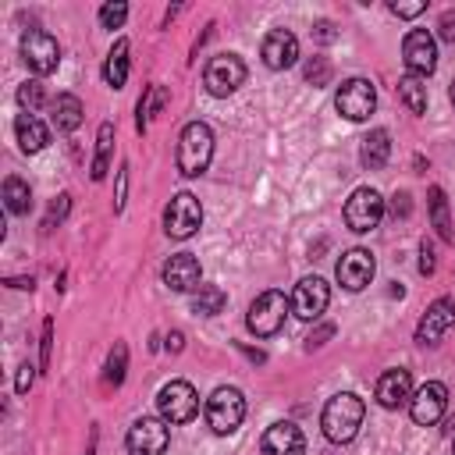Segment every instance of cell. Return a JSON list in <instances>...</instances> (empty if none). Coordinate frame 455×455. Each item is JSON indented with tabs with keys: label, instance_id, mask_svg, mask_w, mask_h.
<instances>
[{
	"label": "cell",
	"instance_id": "obj_1",
	"mask_svg": "<svg viewBox=\"0 0 455 455\" xmlns=\"http://www.w3.org/2000/svg\"><path fill=\"white\" fill-rule=\"evenodd\" d=\"M363 416H366L363 398L352 395V391H338L334 398H327V405H323V412H320V430H323L327 441L348 444V441L359 434Z\"/></svg>",
	"mask_w": 455,
	"mask_h": 455
},
{
	"label": "cell",
	"instance_id": "obj_2",
	"mask_svg": "<svg viewBox=\"0 0 455 455\" xmlns=\"http://www.w3.org/2000/svg\"><path fill=\"white\" fill-rule=\"evenodd\" d=\"M213 160V132L203 121H192L181 128L178 139V171L185 178H199Z\"/></svg>",
	"mask_w": 455,
	"mask_h": 455
},
{
	"label": "cell",
	"instance_id": "obj_3",
	"mask_svg": "<svg viewBox=\"0 0 455 455\" xmlns=\"http://www.w3.org/2000/svg\"><path fill=\"white\" fill-rule=\"evenodd\" d=\"M288 309H291V299H284V291L270 288V291H259V295L252 299L245 323H249V331H252L256 338H270V334H277V331L284 327Z\"/></svg>",
	"mask_w": 455,
	"mask_h": 455
},
{
	"label": "cell",
	"instance_id": "obj_4",
	"mask_svg": "<svg viewBox=\"0 0 455 455\" xmlns=\"http://www.w3.org/2000/svg\"><path fill=\"white\" fill-rule=\"evenodd\" d=\"M245 419V398L238 387H217L206 398V423L213 434H231Z\"/></svg>",
	"mask_w": 455,
	"mask_h": 455
},
{
	"label": "cell",
	"instance_id": "obj_5",
	"mask_svg": "<svg viewBox=\"0 0 455 455\" xmlns=\"http://www.w3.org/2000/svg\"><path fill=\"white\" fill-rule=\"evenodd\" d=\"M156 409H160V419H167V423H188V419H196V412H199V395H196V387L188 384V380H167L164 387H160V395H156Z\"/></svg>",
	"mask_w": 455,
	"mask_h": 455
},
{
	"label": "cell",
	"instance_id": "obj_6",
	"mask_svg": "<svg viewBox=\"0 0 455 455\" xmlns=\"http://www.w3.org/2000/svg\"><path fill=\"white\" fill-rule=\"evenodd\" d=\"M242 82H245V60H242L238 53H217V57H210V64H206V71H203V85H206L210 96L224 100V96H231Z\"/></svg>",
	"mask_w": 455,
	"mask_h": 455
},
{
	"label": "cell",
	"instance_id": "obj_7",
	"mask_svg": "<svg viewBox=\"0 0 455 455\" xmlns=\"http://www.w3.org/2000/svg\"><path fill=\"white\" fill-rule=\"evenodd\" d=\"M199 228H203V203H199L192 192H178V196L167 203V210H164V231H167L171 238L185 242V238H192Z\"/></svg>",
	"mask_w": 455,
	"mask_h": 455
},
{
	"label": "cell",
	"instance_id": "obj_8",
	"mask_svg": "<svg viewBox=\"0 0 455 455\" xmlns=\"http://www.w3.org/2000/svg\"><path fill=\"white\" fill-rule=\"evenodd\" d=\"M21 60L28 64V71H32L36 78L53 75L57 64H60V46H57V39H53L50 32L32 28V32L21 36Z\"/></svg>",
	"mask_w": 455,
	"mask_h": 455
},
{
	"label": "cell",
	"instance_id": "obj_9",
	"mask_svg": "<svg viewBox=\"0 0 455 455\" xmlns=\"http://www.w3.org/2000/svg\"><path fill=\"white\" fill-rule=\"evenodd\" d=\"M334 107H338V114L348 117V121H366V117L373 114V107H377V89H373V82H370V78H348V82H341L338 92H334Z\"/></svg>",
	"mask_w": 455,
	"mask_h": 455
},
{
	"label": "cell",
	"instance_id": "obj_10",
	"mask_svg": "<svg viewBox=\"0 0 455 455\" xmlns=\"http://www.w3.org/2000/svg\"><path fill=\"white\" fill-rule=\"evenodd\" d=\"M380 217H384V199H380L377 188L363 185V188H355V192L345 199V224H348L355 235L373 231V228L380 224Z\"/></svg>",
	"mask_w": 455,
	"mask_h": 455
},
{
	"label": "cell",
	"instance_id": "obj_11",
	"mask_svg": "<svg viewBox=\"0 0 455 455\" xmlns=\"http://www.w3.org/2000/svg\"><path fill=\"white\" fill-rule=\"evenodd\" d=\"M171 423L167 419H156V416H139L132 427H128V451L132 455H164L167 444H171Z\"/></svg>",
	"mask_w": 455,
	"mask_h": 455
},
{
	"label": "cell",
	"instance_id": "obj_12",
	"mask_svg": "<svg viewBox=\"0 0 455 455\" xmlns=\"http://www.w3.org/2000/svg\"><path fill=\"white\" fill-rule=\"evenodd\" d=\"M402 60H405L409 75H416V78L434 75V68H437V43H434V36L427 28L405 32V39H402Z\"/></svg>",
	"mask_w": 455,
	"mask_h": 455
},
{
	"label": "cell",
	"instance_id": "obj_13",
	"mask_svg": "<svg viewBox=\"0 0 455 455\" xmlns=\"http://www.w3.org/2000/svg\"><path fill=\"white\" fill-rule=\"evenodd\" d=\"M448 409V387L441 380H427L419 391H412L409 398V416L416 427H434Z\"/></svg>",
	"mask_w": 455,
	"mask_h": 455
},
{
	"label": "cell",
	"instance_id": "obj_14",
	"mask_svg": "<svg viewBox=\"0 0 455 455\" xmlns=\"http://www.w3.org/2000/svg\"><path fill=\"white\" fill-rule=\"evenodd\" d=\"M455 327V299L441 295L427 306V313L419 316V327H416V341L419 345H437L448 331Z\"/></svg>",
	"mask_w": 455,
	"mask_h": 455
},
{
	"label": "cell",
	"instance_id": "obj_15",
	"mask_svg": "<svg viewBox=\"0 0 455 455\" xmlns=\"http://www.w3.org/2000/svg\"><path fill=\"white\" fill-rule=\"evenodd\" d=\"M373 270H377V263H373V252L370 249H348L341 259H338V284L345 288V291H363L370 281H373Z\"/></svg>",
	"mask_w": 455,
	"mask_h": 455
},
{
	"label": "cell",
	"instance_id": "obj_16",
	"mask_svg": "<svg viewBox=\"0 0 455 455\" xmlns=\"http://www.w3.org/2000/svg\"><path fill=\"white\" fill-rule=\"evenodd\" d=\"M331 302V288L323 277H302L291 291V313L299 320H320V313Z\"/></svg>",
	"mask_w": 455,
	"mask_h": 455
},
{
	"label": "cell",
	"instance_id": "obj_17",
	"mask_svg": "<svg viewBox=\"0 0 455 455\" xmlns=\"http://www.w3.org/2000/svg\"><path fill=\"white\" fill-rule=\"evenodd\" d=\"M259 57H263V64H267L270 71L291 68V64L299 60V39H295V32H288V28H270V32L263 36V43H259Z\"/></svg>",
	"mask_w": 455,
	"mask_h": 455
},
{
	"label": "cell",
	"instance_id": "obj_18",
	"mask_svg": "<svg viewBox=\"0 0 455 455\" xmlns=\"http://www.w3.org/2000/svg\"><path fill=\"white\" fill-rule=\"evenodd\" d=\"M164 284L171 291H196L203 284V267L192 252H174L167 263H164Z\"/></svg>",
	"mask_w": 455,
	"mask_h": 455
},
{
	"label": "cell",
	"instance_id": "obj_19",
	"mask_svg": "<svg viewBox=\"0 0 455 455\" xmlns=\"http://www.w3.org/2000/svg\"><path fill=\"white\" fill-rule=\"evenodd\" d=\"M377 402L384 405V409H402V405H409V398H412V373L409 370H402V366H395V370H384L380 377H377Z\"/></svg>",
	"mask_w": 455,
	"mask_h": 455
},
{
	"label": "cell",
	"instance_id": "obj_20",
	"mask_svg": "<svg viewBox=\"0 0 455 455\" xmlns=\"http://www.w3.org/2000/svg\"><path fill=\"white\" fill-rule=\"evenodd\" d=\"M263 455H306V437L295 423L281 419V423H270L267 434H263Z\"/></svg>",
	"mask_w": 455,
	"mask_h": 455
},
{
	"label": "cell",
	"instance_id": "obj_21",
	"mask_svg": "<svg viewBox=\"0 0 455 455\" xmlns=\"http://www.w3.org/2000/svg\"><path fill=\"white\" fill-rule=\"evenodd\" d=\"M14 135H18L21 153H39V149L50 142V128H46L36 114H18V121H14Z\"/></svg>",
	"mask_w": 455,
	"mask_h": 455
},
{
	"label": "cell",
	"instance_id": "obj_22",
	"mask_svg": "<svg viewBox=\"0 0 455 455\" xmlns=\"http://www.w3.org/2000/svg\"><path fill=\"white\" fill-rule=\"evenodd\" d=\"M391 156V132L387 128H373L366 139H363V149H359V164L366 171H380Z\"/></svg>",
	"mask_w": 455,
	"mask_h": 455
},
{
	"label": "cell",
	"instance_id": "obj_23",
	"mask_svg": "<svg viewBox=\"0 0 455 455\" xmlns=\"http://www.w3.org/2000/svg\"><path fill=\"white\" fill-rule=\"evenodd\" d=\"M82 100L75 92H60L53 103H50V117H53V128L57 132H75L82 124Z\"/></svg>",
	"mask_w": 455,
	"mask_h": 455
},
{
	"label": "cell",
	"instance_id": "obj_24",
	"mask_svg": "<svg viewBox=\"0 0 455 455\" xmlns=\"http://www.w3.org/2000/svg\"><path fill=\"white\" fill-rule=\"evenodd\" d=\"M103 82L110 89H121L128 82V39H117L107 53V64H103Z\"/></svg>",
	"mask_w": 455,
	"mask_h": 455
},
{
	"label": "cell",
	"instance_id": "obj_25",
	"mask_svg": "<svg viewBox=\"0 0 455 455\" xmlns=\"http://www.w3.org/2000/svg\"><path fill=\"white\" fill-rule=\"evenodd\" d=\"M224 306H228V295L220 284H199L192 295V313H199V316H217Z\"/></svg>",
	"mask_w": 455,
	"mask_h": 455
},
{
	"label": "cell",
	"instance_id": "obj_26",
	"mask_svg": "<svg viewBox=\"0 0 455 455\" xmlns=\"http://www.w3.org/2000/svg\"><path fill=\"white\" fill-rule=\"evenodd\" d=\"M4 203H7V210H11L14 217L28 213V210H32V192H28V185L11 174V178L4 181Z\"/></svg>",
	"mask_w": 455,
	"mask_h": 455
},
{
	"label": "cell",
	"instance_id": "obj_27",
	"mask_svg": "<svg viewBox=\"0 0 455 455\" xmlns=\"http://www.w3.org/2000/svg\"><path fill=\"white\" fill-rule=\"evenodd\" d=\"M427 203H430V220H434V228H437V235H441L444 242H451L455 235H451V217H448V199H444V188H441V185H434Z\"/></svg>",
	"mask_w": 455,
	"mask_h": 455
},
{
	"label": "cell",
	"instance_id": "obj_28",
	"mask_svg": "<svg viewBox=\"0 0 455 455\" xmlns=\"http://www.w3.org/2000/svg\"><path fill=\"white\" fill-rule=\"evenodd\" d=\"M398 96H402V103L412 114H423L427 110V85H423V78H416V75L398 78Z\"/></svg>",
	"mask_w": 455,
	"mask_h": 455
},
{
	"label": "cell",
	"instance_id": "obj_29",
	"mask_svg": "<svg viewBox=\"0 0 455 455\" xmlns=\"http://www.w3.org/2000/svg\"><path fill=\"white\" fill-rule=\"evenodd\" d=\"M110 146H114V124L103 121L100 124V135H96V160H92V181H100L110 167Z\"/></svg>",
	"mask_w": 455,
	"mask_h": 455
},
{
	"label": "cell",
	"instance_id": "obj_30",
	"mask_svg": "<svg viewBox=\"0 0 455 455\" xmlns=\"http://www.w3.org/2000/svg\"><path fill=\"white\" fill-rule=\"evenodd\" d=\"M124 366H128V345L124 341H117L114 345V352L107 355V373H103V384H121L124 380Z\"/></svg>",
	"mask_w": 455,
	"mask_h": 455
},
{
	"label": "cell",
	"instance_id": "obj_31",
	"mask_svg": "<svg viewBox=\"0 0 455 455\" xmlns=\"http://www.w3.org/2000/svg\"><path fill=\"white\" fill-rule=\"evenodd\" d=\"M18 103L25 107V114H32V110H39L43 103H46V92H43V82L39 78H28L21 89H18Z\"/></svg>",
	"mask_w": 455,
	"mask_h": 455
},
{
	"label": "cell",
	"instance_id": "obj_32",
	"mask_svg": "<svg viewBox=\"0 0 455 455\" xmlns=\"http://www.w3.org/2000/svg\"><path fill=\"white\" fill-rule=\"evenodd\" d=\"M124 18H128V4H121V0L100 7V25H103V28H121Z\"/></svg>",
	"mask_w": 455,
	"mask_h": 455
},
{
	"label": "cell",
	"instance_id": "obj_33",
	"mask_svg": "<svg viewBox=\"0 0 455 455\" xmlns=\"http://www.w3.org/2000/svg\"><path fill=\"white\" fill-rule=\"evenodd\" d=\"M160 103H164V92H160V85H153V89H149V96H146V100H139V117H135L139 132H146V124H149V110H156Z\"/></svg>",
	"mask_w": 455,
	"mask_h": 455
},
{
	"label": "cell",
	"instance_id": "obj_34",
	"mask_svg": "<svg viewBox=\"0 0 455 455\" xmlns=\"http://www.w3.org/2000/svg\"><path fill=\"white\" fill-rule=\"evenodd\" d=\"M302 75H306V82H313V85H327V78H331V64H327L323 57H313V60L302 68Z\"/></svg>",
	"mask_w": 455,
	"mask_h": 455
},
{
	"label": "cell",
	"instance_id": "obj_35",
	"mask_svg": "<svg viewBox=\"0 0 455 455\" xmlns=\"http://www.w3.org/2000/svg\"><path fill=\"white\" fill-rule=\"evenodd\" d=\"M387 7H391V14H398V18H416V14L427 11V0H391Z\"/></svg>",
	"mask_w": 455,
	"mask_h": 455
},
{
	"label": "cell",
	"instance_id": "obj_36",
	"mask_svg": "<svg viewBox=\"0 0 455 455\" xmlns=\"http://www.w3.org/2000/svg\"><path fill=\"white\" fill-rule=\"evenodd\" d=\"M68 206H71V196H57V203L50 206V213H46V220H43V228L50 231L53 224H60V220H64V213H68Z\"/></svg>",
	"mask_w": 455,
	"mask_h": 455
},
{
	"label": "cell",
	"instance_id": "obj_37",
	"mask_svg": "<svg viewBox=\"0 0 455 455\" xmlns=\"http://www.w3.org/2000/svg\"><path fill=\"white\" fill-rule=\"evenodd\" d=\"M50 348H53V320H43V359H39L43 370L50 366Z\"/></svg>",
	"mask_w": 455,
	"mask_h": 455
},
{
	"label": "cell",
	"instance_id": "obj_38",
	"mask_svg": "<svg viewBox=\"0 0 455 455\" xmlns=\"http://www.w3.org/2000/svg\"><path fill=\"white\" fill-rule=\"evenodd\" d=\"M437 36L444 43H455V11H444L441 14V25H437Z\"/></svg>",
	"mask_w": 455,
	"mask_h": 455
},
{
	"label": "cell",
	"instance_id": "obj_39",
	"mask_svg": "<svg viewBox=\"0 0 455 455\" xmlns=\"http://www.w3.org/2000/svg\"><path fill=\"white\" fill-rule=\"evenodd\" d=\"M313 39H316V43H334V39H338V32H334V25L323 18V21H316V25H313Z\"/></svg>",
	"mask_w": 455,
	"mask_h": 455
},
{
	"label": "cell",
	"instance_id": "obj_40",
	"mask_svg": "<svg viewBox=\"0 0 455 455\" xmlns=\"http://www.w3.org/2000/svg\"><path fill=\"white\" fill-rule=\"evenodd\" d=\"M434 267H437V263H434V249H430V242H423V245H419V274L430 277Z\"/></svg>",
	"mask_w": 455,
	"mask_h": 455
},
{
	"label": "cell",
	"instance_id": "obj_41",
	"mask_svg": "<svg viewBox=\"0 0 455 455\" xmlns=\"http://www.w3.org/2000/svg\"><path fill=\"white\" fill-rule=\"evenodd\" d=\"M32 377H36V373H32V363H21V366H18V384H14V391L25 395V391L32 387Z\"/></svg>",
	"mask_w": 455,
	"mask_h": 455
},
{
	"label": "cell",
	"instance_id": "obj_42",
	"mask_svg": "<svg viewBox=\"0 0 455 455\" xmlns=\"http://www.w3.org/2000/svg\"><path fill=\"white\" fill-rule=\"evenodd\" d=\"M331 334H334V323H323V327H320L316 334H309V341H306V348H320V345H323V341H327Z\"/></svg>",
	"mask_w": 455,
	"mask_h": 455
},
{
	"label": "cell",
	"instance_id": "obj_43",
	"mask_svg": "<svg viewBox=\"0 0 455 455\" xmlns=\"http://www.w3.org/2000/svg\"><path fill=\"white\" fill-rule=\"evenodd\" d=\"M391 213H395V217H409V196H405V192H398V196H395Z\"/></svg>",
	"mask_w": 455,
	"mask_h": 455
},
{
	"label": "cell",
	"instance_id": "obj_44",
	"mask_svg": "<svg viewBox=\"0 0 455 455\" xmlns=\"http://www.w3.org/2000/svg\"><path fill=\"white\" fill-rule=\"evenodd\" d=\"M167 348H171V352H181V331H171V334H167Z\"/></svg>",
	"mask_w": 455,
	"mask_h": 455
},
{
	"label": "cell",
	"instance_id": "obj_45",
	"mask_svg": "<svg viewBox=\"0 0 455 455\" xmlns=\"http://www.w3.org/2000/svg\"><path fill=\"white\" fill-rule=\"evenodd\" d=\"M92 448H96V434H92V441H89V451H85V455H92Z\"/></svg>",
	"mask_w": 455,
	"mask_h": 455
},
{
	"label": "cell",
	"instance_id": "obj_46",
	"mask_svg": "<svg viewBox=\"0 0 455 455\" xmlns=\"http://www.w3.org/2000/svg\"><path fill=\"white\" fill-rule=\"evenodd\" d=\"M451 103H455V82H451Z\"/></svg>",
	"mask_w": 455,
	"mask_h": 455
},
{
	"label": "cell",
	"instance_id": "obj_47",
	"mask_svg": "<svg viewBox=\"0 0 455 455\" xmlns=\"http://www.w3.org/2000/svg\"><path fill=\"white\" fill-rule=\"evenodd\" d=\"M451 455H455V444H451Z\"/></svg>",
	"mask_w": 455,
	"mask_h": 455
}]
</instances>
